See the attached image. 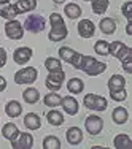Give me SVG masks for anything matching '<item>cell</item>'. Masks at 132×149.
Segmentation results:
<instances>
[{"label": "cell", "mask_w": 132, "mask_h": 149, "mask_svg": "<svg viewBox=\"0 0 132 149\" xmlns=\"http://www.w3.org/2000/svg\"><path fill=\"white\" fill-rule=\"evenodd\" d=\"M46 119H48V122L51 124V125H56V127L64 124V114L59 113L58 109H51V111L46 114Z\"/></svg>", "instance_id": "cell-26"}, {"label": "cell", "mask_w": 132, "mask_h": 149, "mask_svg": "<svg viewBox=\"0 0 132 149\" xmlns=\"http://www.w3.org/2000/svg\"><path fill=\"white\" fill-rule=\"evenodd\" d=\"M108 54H112L113 57L123 60L126 56L132 54V48L126 46L123 41H113V43H108Z\"/></svg>", "instance_id": "cell-7"}, {"label": "cell", "mask_w": 132, "mask_h": 149, "mask_svg": "<svg viewBox=\"0 0 132 149\" xmlns=\"http://www.w3.org/2000/svg\"><path fill=\"white\" fill-rule=\"evenodd\" d=\"M99 26H100V30L105 35H112V33L116 32V22H115V19H112V17H103Z\"/></svg>", "instance_id": "cell-22"}, {"label": "cell", "mask_w": 132, "mask_h": 149, "mask_svg": "<svg viewBox=\"0 0 132 149\" xmlns=\"http://www.w3.org/2000/svg\"><path fill=\"white\" fill-rule=\"evenodd\" d=\"M49 22H51V30H49L48 38L51 41H60L69 35V30L65 27V22H64L62 16L59 13H51L49 16Z\"/></svg>", "instance_id": "cell-2"}, {"label": "cell", "mask_w": 132, "mask_h": 149, "mask_svg": "<svg viewBox=\"0 0 132 149\" xmlns=\"http://www.w3.org/2000/svg\"><path fill=\"white\" fill-rule=\"evenodd\" d=\"M110 97H112V100H115V102H124L126 97H127V92H126V89L110 91Z\"/></svg>", "instance_id": "cell-34"}, {"label": "cell", "mask_w": 132, "mask_h": 149, "mask_svg": "<svg viewBox=\"0 0 132 149\" xmlns=\"http://www.w3.org/2000/svg\"><path fill=\"white\" fill-rule=\"evenodd\" d=\"M64 13H65V16L69 17V19H78V17L81 16V8L77 3H69V5H65Z\"/></svg>", "instance_id": "cell-29"}, {"label": "cell", "mask_w": 132, "mask_h": 149, "mask_svg": "<svg viewBox=\"0 0 132 149\" xmlns=\"http://www.w3.org/2000/svg\"><path fill=\"white\" fill-rule=\"evenodd\" d=\"M121 11H123V15L126 16L127 21L132 19V2H126L123 6H121Z\"/></svg>", "instance_id": "cell-35"}, {"label": "cell", "mask_w": 132, "mask_h": 149, "mask_svg": "<svg viewBox=\"0 0 132 149\" xmlns=\"http://www.w3.org/2000/svg\"><path fill=\"white\" fill-rule=\"evenodd\" d=\"M22 98L29 105H34V103H37L38 98H40V92H38L37 89H34V87H29V89H26L22 92Z\"/></svg>", "instance_id": "cell-27"}, {"label": "cell", "mask_w": 132, "mask_h": 149, "mask_svg": "<svg viewBox=\"0 0 132 149\" xmlns=\"http://www.w3.org/2000/svg\"><path fill=\"white\" fill-rule=\"evenodd\" d=\"M43 148L45 149H60V141L58 136H53V135H48V136L43 140Z\"/></svg>", "instance_id": "cell-32"}, {"label": "cell", "mask_w": 132, "mask_h": 149, "mask_svg": "<svg viewBox=\"0 0 132 149\" xmlns=\"http://www.w3.org/2000/svg\"><path fill=\"white\" fill-rule=\"evenodd\" d=\"M126 87V79L121 74H113L108 79V89L110 91H118V89H124Z\"/></svg>", "instance_id": "cell-24"}, {"label": "cell", "mask_w": 132, "mask_h": 149, "mask_svg": "<svg viewBox=\"0 0 132 149\" xmlns=\"http://www.w3.org/2000/svg\"><path fill=\"white\" fill-rule=\"evenodd\" d=\"M84 106L88 109H92V111H105L107 106H108V102H107L105 97L97 94H88L84 95V100H83Z\"/></svg>", "instance_id": "cell-3"}, {"label": "cell", "mask_w": 132, "mask_h": 149, "mask_svg": "<svg viewBox=\"0 0 132 149\" xmlns=\"http://www.w3.org/2000/svg\"><path fill=\"white\" fill-rule=\"evenodd\" d=\"M15 8H16L18 15L32 11V10L37 8V0H18L15 3Z\"/></svg>", "instance_id": "cell-16"}, {"label": "cell", "mask_w": 132, "mask_h": 149, "mask_svg": "<svg viewBox=\"0 0 132 149\" xmlns=\"http://www.w3.org/2000/svg\"><path fill=\"white\" fill-rule=\"evenodd\" d=\"M54 3H62V2H65V0H53Z\"/></svg>", "instance_id": "cell-40"}, {"label": "cell", "mask_w": 132, "mask_h": 149, "mask_svg": "<svg viewBox=\"0 0 132 149\" xmlns=\"http://www.w3.org/2000/svg\"><path fill=\"white\" fill-rule=\"evenodd\" d=\"M5 63H6V51L3 48H0V68L5 67Z\"/></svg>", "instance_id": "cell-37"}, {"label": "cell", "mask_w": 132, "mask_h": 149, "mask_svg": "<svg viewBox=\"0 0 132 149\" xmlns=\"http://www.w3.org/2000/svg\"><path fill=\"white\" fill-rule=\"evenodd\" d=\"M86 2H89V0H86Z\"/></svg>", "instance_id": "cell-42"}, {"label": "cell", "mask_w": 132, "mask_h": 149, "mask_svg": "<svg viewBox=\"0 0 132 149\" xmlns=\"http://www.w3.org/2000/svg\"><path fill=\"white\" fill-rule=\"evenodd\" d=\"M24 125H26L29 130H37V129H40L41 120H40V118H38V114L29 113V114H26V118H24Z\"/></svg>", "instance_id": "cell-20"}, {"label": "cell", "mask_w": 132, "mask_h": 149, "mask_svg": "<svg viewBox=\"0 0 132 149\" xmlns=\"http://www.w3.org/2000/svg\"><path fill=\"white\" fill-rule=\"evenodd\" d=\"M80 52L73 51L72 48H69V46H62V48L59 49V57L64 60V62L67 63H72L73 67H77L78 60H80Z\"/></svg>", "instance_id": "cell-11"}, {"label": "cell", "mask_w": 132, "mask_h": 149, "mask_svg": "<svg viewBox=\"0 0 132 149\" xmlns=\"http://www.w3.org/2000/svg\"><path fill=\"white\" fill-rule=\"evenodd\" d=\"M64 79H65L64 70H60V72H51L45 79V86L51 91H59L62 83H64Z\"/></svg>", "instance_id": "cell-8"}, {"label": "cell", "mask_w": 132, "mask_h": 149, "mask_svg": "<svg viewBox=\"0 0 132 149\" xmlns=\"http://www.w3.org/2000/svg\"><path fill=\"white\" fill-rule=\"evenodd\" d=\"M65 136H67V141H69L72 146H77V144H80L81 141H83V132H81L78 127H70V129L67 130Z\"/></svg>", "instance_id": "cell-15"}, {"label": "cell", "mask_w": 132, "mask_h": 149, "mask_svg": "<svg viewBox=\"0 0 132 149\" xmlns=\"http://www.w3.org/2000/svg\"><path fill=\"white\" fill-rule=\"evenodd\" d=\"M32 49L27 48V46H22V48H18L15 52H13V60H15L16 63H19V65H24V63H27L32 57Z\"/></svg>", "instance_id": "cell-12"}, {"label": "cell", "mask_w": 132, "mask_h": 149, "mask_svg": "<svg viewBox=\"0 0 132 149\" xmlns=\"http://www.w3.org/2000/svg\"><path fill=\"white\" fill-rule=\"evenodd\" d=\"M37 76H38L37 68L26 67V68H21L19 72L15 73V83L16 84H32V83H35Z\"/></svg>", "instance_id": "cell-5"}, {"label": "cell", "mask_w": 132, "mask_h": 149, "mask_svg": "<svg viewBox=\"0 0 132 149\" xmlns=\"http://www.w3.org/2000/svg\"><path fill=\"white\" fill-rule=\"evenodd\" d=\"M84 127H86L89 135H99L103 129V120L99 118V116L92 114V116H89V118H86Z\"/></svg>", "instance_id": "cell-10"}, {"label": "cell", "mask_w": 132, "mask_h": 149, "mask_svg": "<svg viewBox=\"0 0 132 149\" xmlns=\"http://www.w3.org/2000/svg\"><path fill=\"white\" fill-rule=\"evenodd\" d=\"M24 27H26L30 33H40V32L45 30L46 21H45V17L41 15H30V16L26 17Z\"/></svg>", "instance_id": "cell-4"}, {"label": "cell", "mask_w": 132, "mask_h": 149, "mask_svg": "<svg viewBox=\"0 0 132 149\" xmlns=\"http://www.w3.org/2000/svg\"><path fill=\"white\" fill-rule=\"evenodd\" d=\"M126 33L132 35V21H127V26H126Z\"/></svg>", "instance_id": "cell-39"}, {"label": "cell", "mask_w": 132, "mask_h": 149, "mask_svg": "<svg viewBox=\"0 0 132 149\" xmlns=\"http://www.w3.org/2000/svg\"><path fill=\"white\" fill-rule=\"evenodd\" d=\"M2 135L6 138V140H15V138L19 135V130H18V125L16 124H13V122H8V124H5L3 125V129H2Z\"/></svg>", "instance_id": "cell-23"}, {"label": "cell", "mask_w": 132, "mask_h": 149, "mask_svg": "<svg viewBox=\"0 0 132 149\" xmlns=\"http://www.w3.org/2000/svg\"><path fill=\"white\" fill-rule=\"evenodd\" d=\"M45 68L48 70L49 73L51 72H60V70H62V63H60V60L56 59V57H48L45 60Z\"/></svg>", "instance_id": "cell-30"}, {"label": "cell", "mask_w": 132, "mask_h": 149, "mask_svg": "<svg viewBox=\"0 0 132 149\" xmlns=\"http://www.w3.org/2000/svg\"><path fill=\"white\" fill-rule=\"evenodd\" d=\"M94 51L97 52L99 56H108V43H107L105 40H99V41H95Z\"/></svg>", "instance_id": "cell-33"}, {"label": "cell", "mask_w": 132, "mask_h": 149, "mask_svg": "<svg viewBox=\"0 0 132 149\" xmlns=\"http://www.w3.org/2000/svg\"><path fill=\"white\" fill-rule=\"evenodd\" d=\"M112 118H113V122H115V124L123 125V124H126L127 119H129V113H127L126 108H123V106H118V108L113 109Z\"/></svg>", "instance_id": "cell-17"}, {"label": "cell", "mask_w": 132, "mask_h": 149, "mask_svg": "<svg viewBox=\"0 0 132 149\" xmlns=\"http://www.w3.org/2000/svg\"><path fill=\"white\" fill-rule=\"evenodd\" d=\"M6 89V79L3 76H0V92H3Z\"/></svg>", "instance_id": "cell-38"}, {"label": "cell", "mask_w": 132, "mask_h": 149, "mask_svg": "<svg viewBox=\"0 0 132 149\" xmlns=\"http://www.w3.org/2000/svg\"><path fill=\"white\" fill-rule=\"evenodd\" d=\"M123 68H124V72L126 73H132V54H129V56H126L123 60Z\"/></svg>", "instance_id": "cell-36"}, {"label": "cell", "mask_w": 132, "mask_h": 149, "mask_svg": "<svg viewBox=\"0 0 132 149\" xmlns=\"http://www.w3.org/2000/svg\"><path fill=\"white\" fill-rule=\"evenodd\" d=\"M113 146H115L116 149H131L132 148V141H131L129 135H126V133L118 135V136L115 138V141H113Z\"/></svg>", "instance_id": "cell-21"}, {"label": "cell", "mask_w": 132, "mask_h": 149, "mask_svg": "<svg viewBox=\"0 0 132 149\" xmlns=\"http://www.w3.org/2000/svg\"><path fill=\"white\" fill-rule=\"evenodd\" d=\"M91 6L95 15H102L108 8V0H91Z\"/></svg>", "instance_id": "cell-31"}, {"label": "cell", "mask_w": 132, "mask_h": 149, "mask_svg": "<svg viewBox=\"0 0 132 149\" xmlns=\"http://www.w3.org/2000/svg\"><path fill=\"white\" fill-rule=\"evenodd\" d=\"M5 33L10 40H21L24 35V27L19 21L16 19H10L5 24Z\"/></svg>", "instance_id": "cell-6"}, {"label": "cell", "mask_w": 132, "mask_h": 149, "mask_svg": "<svg viewBox=\"0 0 132 149\" xmlns=\"http://www.w3.org/2000/svg\"><path fill=\"white\" fill-rule=\"evenodd\" d=\"M5 113L10 118H18V116H21V113H22V106H21L19 102L10 100L8 103L5 105Z\"/></svg>", "instance_id": "cell-18"}, {"label": "cell", "mask_w": 132, "mask_h": 149, "mask_svg": "<svg viewBox=\"0 0 132 149\" xmlns=\"http://www.w3.org/2000/svg\"><path fill=\"white\" fill-rule=\"evenodd\" d=\"M60 105H62L64 111H65L67 114H70V116H75L78 113V102L75 100L73 97H70V95L64 97L62 102H60Z\"/></svg>", "instance_id": "cell-14"}, {"label": "cell", "mask_w": 132, "mask_h": 149, "mask_svg": "<svg viewBox=\"0 0 132 149\" xmlns=\"http://www.w3.org/2000/svg\"><path fill=\"white\" fill-rule=\"evenodd\" d=\"M77 29H78V33L83 38H91L95 32V26H94V22L89 21V19H81L80 22H78Z\"/></svg>", "instance_id": "cell-13"}, {"label": "cell", "mask_w": 132, "mask_h": 149, "mask_svg": "<svg viewBox=\"0 0 132 149\" xmlns=\"http://www.w3.org/2000/svg\"><path fill=\"white\" fill-rule=\"evenodd\" d=\"M77 70H83L86 74L89 76H97V74L103 73L107 70V63L103 62H99V60H95L94 57H91V56H80V60H78L77 67H75Z\"/></svg>", "instance_id": "cell-1"}, {"label": "cell", "mask_w": 132, "mask_h": 149, "mask_svg": "<svg viewBox=\"0 0 132 149\" xmlns=\"http://www.w3.org/2000/svg\"><path fill=\"white\" fill-rule=\"evenodd\" d=\"M60 102H62V97H60L59 94H56V92L46 94L45 97H43V103H45L46 106H51V108H56V106H59Z\"/></svg>", "instance_id": "cell-28"}, {"label": "cell", "mask_w": 132, "mask_h": 149, "mask_svg": "<svg viewBox=\"0 0 132 149\" xmlns=\"http://www.w3.org/2000/svg\"><path fill=\"white\" fill-rule=\"evenodd\" d=\"M0 16L5 17V19H15V17L18 16V11L15 8V5H11L10 2L6 3H0Z\"/></svg>", "instance_id": "cell-19"}, {"label": "cell", "mask_w": 132, "mask_h": 149, "mask_svg": "<svg viewBox=\"0 0 132 149\" xmlns=\"http://www.w3.org/2000/svg\"><path fill=\"white\" fill-rule=\"evenodd\" d=\"M32 146H34V138L27 132H19L15 140H11V148L15 149H30Z\"/></svg>", "instance_id": "cell-9"}, {"label": "cell", "mask_w": 132, "mask_h": 149, "mask_svg": "<svg viewBox=\"0 0 132 149\" xmlns=\"http://www.w3.org/2000/svg\"><path fill=\"white\" fill-rule=\"evenodd\" d=\"M6 2H10V0H0V3H6Z\"/></svg>", "instance_id": "cell-41"}, {"label": "cell", "mask_w": 132, "mask_h": 149, "mask_svg": "<svg viewBox=\"0 0 132 149\" xmlns=\"http://www.w3.org/2000/svg\"><path fill=\"white\" fill-rule=\"evenodd\" d=\"M67 89H69L70 94H81L84 89V83L80 78H72V79H69V83H67Z\"/></svg>", "instance_id": "cell-25"}]
</instances>
